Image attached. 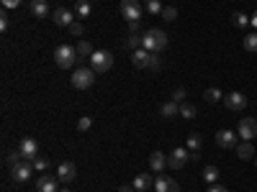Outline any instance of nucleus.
I'll list each match as a JSON object with an SVG mask.
<instances>
[{"label": "nucleus", "mask_w": 257, "mask_h": 192, "mask_svg": "<svg viewBox=\"0 0 257 192\" xmlns=\"http://www.w3.org/2000/svg\"><path fill=\"white\" fill-rule=\"evenodd\" d=\"M142 46H144L147 52H152V54L162 52V49L167 46V34L160 31V28H149V31H144V36H142Z\"/></svg>", "instance_id": "obj_1"}, {"label": "nucleus", "mask_w": 257, "mask_h": 192, "mask_svg": "<svg viewBox=\"0 0 257 192\" xmlns=\"http://www.w3.org/2000/svg\"><path fill=\"white\" fill-rule=\"evenodd\" d=\"M80 56H77V49L75 46H70V44H62V46H57V52H54V62H57V67L59 70H70V67H75V62H77Z\"/></svg>", "instance_id": "obj_2"}, {"label": "nucleus", "mask_w": 257, "mask_h": 192, "mask_svg": "<svg viewBox=\"0 0 257 192\" xmlns=\"http://www.w3.org/2000/svg\"><path fill=\"white\" fill-rule=\"evenodd\" d=\"M93 82H95V70L90 67H82V70H77L75 74H72V88L75 90H88V88H93Z\"/></svg>", "instance_id": "obj_3"}, {"label": "nucleus", "mask_w": 257, "mask_h": 192, "mask_svg": "<svg viewBox=\"0 0 257 192\" xmlns=\"http://www.w3.org/2000/svg\"><path fill=\"white\" fill-rule=\"evenodd\" d=\"M90 67H93L95 72H108V70L113 67V54H111V52H105V49L93 52V56H90Z\"/></svg>", "instance_id": "obj_4"}, {"label": "nucleus", "mask_w": 257, "mask_h": 192, "mask_svg": "<svg viewBox=\"0 0 257 192\" xmlns=\"http://www.w3.org/2000/svg\"><path fill=\"white\" fill-rule=\"evenodd\" d=\"M237 136H239L242 141L257 138V118H242V120H239V128H237Z\"/></svg>", "instance_id": "obj_5"}, {"label": "nucleus", "mask_w": 257, "mask_h": 192, "mask_svg": "<svg viewBox=\"0 0 257 192\" xmlns=\"http://www.w3.org/2000/svg\"><path fill=\"white\" fill-rule=\"evenodd\" d=\"M121 16L132 24V20H139L142 18V6L139 0H121Z\"/></svg>", "instance_id": "obj_6"}, {"label": "nucleus", "mask_w": 257, "mask_h": 192, "mask_svg": "<svg viewBox=\"0 0 257 192\" xmlns=\"http://www.w3.org/2000/svg\"><path fill=\"white\" fill-rule=\"evenodd\" d=\"M11 172H13V180H16V182H26V180H31L34 164H31L29 159H21L16 166H11Z\"/></svg>", "instance_id": "obj_7"}, {"label": "nucleus", "mask_w": 257, "mask_h": 192, "mask_svg": "<svg viewBox=\"0 0 257 192\" xmlns=\"http://www.w3.org/2000/svg\"><path fill=\"white\" fill-rule=\"evenodd\" d=\"M57 177H59V182H64V184L75 182V180H77V166H75L72 162H62V164L57 166Z\"/></svg>", "instance_id": "obj_8"}, {"label": "nucleus", "mask_w": 257, "mask_h": 192, "mask_svg": "<svg viewBox=\"0 0 257 192\" xmlns=\"http://www.w3.org/2000/svg\"><path fill=\"white\" fill-rule=\"evenodd\" d=\"M224 105L229 110H244L247 108V98L242 92H229V95H224Z\"/></svg>", "instance_id": "obj_9"}, {"label": "nucleus", "mask_w": 257, "mask_h": 192, "mask_svg": "<svg viewBox=\"0 0 257 192\" xmlns=\"http://www.w3.org/2000/svg\"><path fill=\"white\" fill-rule=\"evenodd\" d=\"M155 190H157V192H180V184H178L173 177H162V174H160V177L155 180Z\"/></svg>", "instance_id": "obj_10"}, {"label": "nucleus", "mask_w": 257, "mask_h": 192, "mask_svg": "<svg viewBox=\"0 0 257 192\" xmlns=\"http://www.w3.org/2000/svg\"><path fill=\"white\" fill-rule=\"evenodd\" d=\"M57 182H59V177L41 174V177L36 180V190H39V192H57Z\"/></svg>", "instance_id": "obj_11"}, {"label": "nucleus", "mask_w": 257, "mask_h": 192, "mask_svg": "<svg viewBox=\"0 0 257 192\" xmlns=\"http://www.w3.org/2000/svg\"><path fill=\"white\" fill-rule=\"evenodd\" d=\"M188 159H190V154L185 152V148H175V152L167 156V166H173V169H180V166H183V164H185Z\"/></svg>", "instance_id": "obj_12"}, {"label": "nucleus", "mask_w": 257, "mask_h": 192, "mask_svg": "<svg viewBox=\"0 0 257 192\" xmlns=\"http://www.w3.org/2000/svg\"><path fill=\"white\" fill-rule=\"evenodd\" d=\"M149 56H152V52H147L144 46H142V49H134V54H132V64H134L137 70H147Z\"/></svg>", "instance_id": "obj_13"}, {"label": "nucleus", "mask_w": 257, "mask_h": 192, "mask_svg": "<svg viewBox=\"0 0 257 192\" xmlns=\"http://www.w3.org/2000/svg\"><path fill=\"white\" fill-rule=\"evenodd\" d=\"M18 152H21V156H24V159H34V156H39L36 154V138H24V141H21V146H18Z\"/></svg>", "instance_id": "obj_14"}, {"label": "nucleus", "mask_w": 257, "mask_h": 192, "mask_svg": "<svg viewBox=\"0 0 257 192\" xmlns=\"http://www.w3.org/2000/svg\"><path fill=\"white\" fill-rule=\"evenodd\" d=\"M216 144L221 148H234V146H237V134H234V131H219L216 134Z\"/></svg>", "instance_id": "obj_15"}, {"label": "nucleus", "mask_w": 257, "mask_h": 192, "mask_svg": "<svg viewBox=\"0 0 257 192\" xmlns=\"http://www.w3.org/2000/svg\"><path fill=\"white\" fill-rule=\"evenodd\" d=\"M52 18H54L57 26H72L75 24V20H72V10H67V8H57Z\"/></svg>", "instance_id": "obj_16"}, {"label": "nucleus", "mask_w": 257, "mask_h": 192, "mask_svg": "<svg viewBox=\"0 0 257 192\" xmlns=\"http://www.w3.org/2000/svg\"><path fill=\"white\" fill-rule=\"evenodd\" d=\"M160 113H162V118H178L180 116V105L175 100H167V102H162Z\"/></svg>", "instance_id": "obj_17"}, {"label": "nucleus", "mask_w": 257, "mask_h": 192, "mask_svg": "<svg viewBox=\"0 0 257 192\" xmlns=\"http://www.w3.org/2000/svg\"><path fill=\"white\" fill-rule=\"evenodd\" d=\"M149 166H152L155 172H162V169L167 166V156L162 152H152L149 154Z\"/></svg>", "instance_id": "obj_18"}, {"label": "nucleus", "mask_w": 257, "mask_h": 192, "mask_svg": "<svg viewBox=\"0 0 257 192\" xmlns=\"http://www.w3.org/2000/svg\"><path fill=\"white\" fill-rule=\"evenodd\" d=\"M134 190H139V192H144V190H149V187H155V180L149 177V174H137L134 177Z\"/></svg>", "instance_id": "obj_19"}, {"label": "nucleus", "mask_w": 257, "mask_h": 192, "mask_svg": "<svg viewBox=\"0 0 257 192\" xmlns=\"http://www.w3.org/2000/svg\"><path fill=\"white\" fill-rule=\"evenodd\" d=\"M31 16H36V18L49 16V6H47V0H31Z\"/></svg>", "instance_id": "obj_20"}, {"label": "nucleus", "mask_w": 257, "mask_h": 192, "mask_svg": "<svg viewBox=\"0 0 257 192\" xmlns=\"http://www.w3.org/2000/svg\"><path fill=\"white\" fill-rule=\"evenodd\" d=\"M237 156H239V159H252V156H254V146H252L249 141L237 144Z\"/></svg>", "instance_id": "obj_21"}, {"label": "nucleus", "mask_w": 257, "mask_h": 192, "mask_svg": "<svg viewBox=\"0 0 257 192\" xmlns=\"http://www.w3.org/2000/svg\"><path fill=\"white\" fill-rule=\"evenodd\" d=\"M75 13H77L80 18H88V16L93 13V6H90V0H77V3H75Z\"/></svg>", "instance_id": "obj_22"}, {"label": "nucleus", "mask_w": 257, "mask_h": 192, "mask_svg": "<svg viewBox=\"0 0 257 192\" xmlns=\"http://www.w3.org/2000/svg\"><path fill=\"white\" fill-rule=\"evenodd\" d=\"M203 180H206L208 184H216V182H219V169L213 166V164H208V166L203 169Z\"/></svg>", "instance_id": "obj_23"}, {"label": "nucleus", "mask_w": 257, "mask_h": 192, "mask_svg": "<svg viewBox=\"0 0 257 192\" xmlns=\"http://www.w3.org/2000/svg\"><path fill=\"white\" fill-rule=\"evenodd\" d=\"M77 56L80 59H90L93 56V46L88 44V41H80V44H77Z\"/></svg>", "instance_id": "obj_24"}, {"label": "nucleus", "mask_w": 257, "mask_h": 192, "mask_svg": "<svg viewBox=\"0 0 257 192\" xmlns=\"http://www.w3.org/2000/svg\"><path fill=\"white\" fill-rule=\"evenodd\" d=\"M144 8H147V13H152V16L162 13V3H160V0H144Z\"/></svg>", "instance_id": "obj_25"}, {"label": "nucleus", "mask_w": 257, "mask_h": 192, "mask_svg": "<svg viewBox=\"0 0 257 192\" xmlns=\"http://www.w3.org/2000/svg\"><path fill=\"white\" fill-rule=\"evenodd\" d=\"M180 116L185 120H193V118H196V108H193L190 102H180Z\"/></svg>", "instance_id": "obj_26"}, {"label": "nucleus", "mask_w": 257, "mask_h": 192, "mask_svg": "<svg viewBox=\"0 0 257 192\" xmlns=\"http://www.w3.org/2000/svg\"><path fill=\"white\" fill-rule=\"evenodd\" d=\"M244 49L247 52H257V31H252V34L244 36Z\"/></svg>", "instance_id": "obj_27"}, {"label": "nucleus", "mask_w": 257, "mask_h": 192, "mask_svg": "<svg viewBox=\"0 0 257 192\" xmlns=\"http://www.w3.org/2000/svg\"><path fill=\"white\" fill-rule=\"evenodd\" d=\"M203 98H206V102H219V100H221L224 95H221V92H219L216 88H208V90L203 92Z\"/></svg>", "instance_id": "obj_28"}, {"label": "nucleus", "mask_w": 257, "mask_h": 192, "mask_svg": "<svg viewBox=\"0 0 257 192\" xmlns=\"http://www.w3.org/2000/svg\"><path fill=\"white\" fill-rule=\"evenodd\" d=\"M31 164H34V169L44 172V169L49 166V159H47V156H34V159H31Z\"/></svg>", "instance_id": "obj_29"}, {"label": "nucleus", "mask_w": 257, "mask_h": 192, "mask_svg": "<svg viewBox=\"0 0 257 192\" xmlns=\"http://www.w3.org/2000/svg\"><path fill=\"white\" fill-rule=\"evenodd\" d=\"M231 24L242 28V26H247V24H249V18H247L244 13H231Z\"/></svg>", "instance_id": "obj_30"}, {"label": "nucleus", "mask_w": 257, "mask_h": 192, "mask_svg": "<svg viewBox=\"0 0 257 192\" xmlns=\"http://www.w3.org/2000/svg\"><path fill=\"white\" fill-rule=\"evenodd\" d=\"M188 148H190V152H198V148H201V136L198 134H190L188 136Z\"/></svg>", "instance_id": "obj_31"}, {"label": "nucleus", "mask_w": 257, "mask_h": 192, "mask_svg": "<svg viewBox=\"0 0 257 192\" xmlns=\"http://www.w3.org/2000/svg\"><path fill=\"white\" fill-rule=\"evenodd\" d=\"M147 70H152V72H160V70H162V62H160V56H157V54H152V56H149Z\"/></svg>", "instance_id": "obj_32"}, {"label": "nucleus", "mask_w": 257, "mask_h": 192, "mask_svg": "<svg viewBox=\"0 0 257 192\" xmlns=\"http://www.w3.org/2000/svg\"><path fill=\"white\" fill-rule=\"evenodd\" d=\"M126 44L132 46V49H142V36L139 34H132V36L126 38Z\"/></svg>", "instance_id": "obj_33"}, {"label": "nucleus", "mask_w": 257, "mask_h": 192, "mask_svg": "<svg viewBox=\"0 0 257 192\" xmlns=\"http://www.w3.org/2000/svg\"><path fill=\"white\" fill-rule=\"evenodd\" d=\"M162 18H165V20H175V18H178V10H175L173 6H167V8H162Z\"/></svg>", "instance_id": "obj_34"}, {"label": "nucleus", "mask_w": 257, "mask_h": 192, "mask_svg": "<svg viewBox=\"0 0 257 192\" xmlns=\"http://www.w3.org/2000/svg\"><path fill=\"white\" fill-rule=\"evenodd\" d=\"M90 126H93L90 118H80V120H77V131H90Z\"/></svg>", "instance_id": "obj_35"}, {"label": "nucleus", "mask_w": 257, "mask_h": 192, "mask_svg": "<svg viewBox=\"0 0 257 192\" xmlns=\"http://www.w3.org/2000/svg\"><path fill=\"white\" fill-rule=\"evenodd\" d=\"M21 159H24V156H21V152H16V154H8V164H11V166H16Z\"/></svg>", "instance_id": "obj_36"}, {"label": "nucleus", "mask_w": 257, "mask_h": 192, "mask_svg": "<svg viewBox=\"0 0 257 192\" xmlns=\"http://www.w3.org/2000/svg\"><path fill=\"white\" fill-rule=\"evenodd\" d=\"M183 98H185V90H183V88H178V90L173 92V100H175V102L180 105V102H183Z\"/></svg>", "instance_id": "obj_37"}, {"label": "nucleus", "mask_w": 257, "mask_h": 192, "mask_svg": "<svg viewBox=\"0 0 257 192\" xmlns=\"http://www.w3.org/2000/svg\"><path fill=\"white\" fill-rule=\"evenodd\" d=\"M70 34H72V36H82V26H80V24H72V26H70Z\"/></svg>", "instance_id": "obj_38"}, {"label": "nucleus", "mask_w": 257, "mask_h": 192, "mask_svg": "<svg viewBox=\"0 0 257 192\" xmlns=\"http://www.w3.org/2000/svg\"><path fill=\"white\" fill-rule=\"evenodd\" d=\"M0 3H3L6 8H18V6H21V0H0Z\"/></svg>", "instance_id": "obj_39"}, {"label": "nucleus", "mask_w": 257, "mask_h": 192, "mask_svg": "<svg viewBox=\"0 0 257 192\" xmlns=\"http://www.w3.org/2000/svg\"><path fill=\"white\" fill-rule=\"evenodd\" d=\"M128 31H132V34H139V20H132V24H128Z\"/></svg>", "instance_id": "obj_40"}, {"label": "nucleus", "mask_w": 257, "mask_h": 192, "mask_svg": "<svg viewBox=\"0 0 257 192\" xmlns=\"http://www.w3.org/2000/svg\"><path fill=\"white\" fill-rule=\"evenodd\" d=\"M8 28V16H0V31Z\"/></svg>", "instance_id": "obj_41"}, {"label": "nucleus", "mask_w": 257, "mask_h": 192, "mask_svg": "<svg viewBox=\"0 0 257 192\" xmlns=\"http://www.w3.org/2000/svg\"><path fill=\"white\" fill-rule=\"evenodd\" d=\"M208 192H229V190H226V187H219V184H211Z\"/></svg>", "instance_id": "obj_42"}, {"label": "nucleus", "mask_w": 257, "mask_h": 192, "mask_svg": "<svg viewBox=\"0 0 257 192\" xmlns=\"http://www.w3.org/2000/svg\"><path fill=\"white\" fill-rule=\"evenodd\" d=\"M118 192H134V184H123V187H118Z\"/></svg>", "instance_id": "obj_43"}, {"label": "nucleus", "mask_w": 257, "mask_h": 192, "mask_svg": "<svg viewBox=\"0 0 257 192\" xmlns=\"http://www.w3.org/2000/svg\"><path fill=\"white\" fill-rule=\"evenodd\" d=\"M249 24H252V26H254V28H257V10H254V16H252V18H249Z\"/></svg>", "instance_id": "obj_44"}, {"label": "nucleus", "mask_w": 257, "mask_h": 192, "mask_svg": "<svg viewBox=\"0 0 257 192\" xmlns=\"http://www.w3.org/2000/svg\"><path fill=\"white\" fill-rule=\"evenodd\" d=\"M59 192H70V190H59Z\"/></svg>", "instance_id": "obj_45"}, {"label": "nucleus", "mask_w": 257, "mask_h": 192, "mask_svg": "<svg viewBox=\"0 0 257 192\" xmlns=\"http://www.w3.org/2000/svg\"><path fill=\"white\" fill-rule=\"evenodd\" d=\"M254 166H257V159H254Z\"/></svg>", "instance_id": "obj_46"}]
</instances>
